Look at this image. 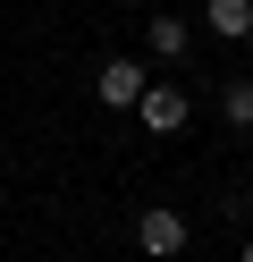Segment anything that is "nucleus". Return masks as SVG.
Instances as JSON below:
<instances>
[{
	"label": "nucleus",
	"mask_w": 253,
	"mask_h": 262,
	"mask_svg": "<svg viewBox=\"0 0 253 262\" xmlns=\"http://www.w3.org/2000/svg\"><path fill=\"white\" fill-rule=\"evenodd\" d=\"M135 245H144L152 262L186 254V211H169V203H144V211H135Z\"/></svg>",
	"instance_id": "f257e3e1"
},
{
	"label": "nucleus",
	"mask_w": 253,
	"mask_h": 262,
	"mask_svg": "<svg viewBox=\"0 0 253 262\" xmlns=\"http://www.w3.org/2000/svg\"><path fill=\"white\" fill-rule=\"evenodd\" d=\"M144 85H152V76L135 68V59H101V76H93V93H101L110 110H135V102H144Z\"/></svg>",
	"instance_id": "f03ea898"
},
{
	"label": "nucleus",
	"mask_w": 253,
	"mask_h": 262,
	"mask_svg": "<svg viewBox=\"0 0 253 262\" xmlns=\"http://www.w3.org/2000/svg\"><path fill=\"white\" fill-rule=\"evenodd\" d=\"M135 119H144L152 136H177V127H186V93H177V85H144V102H135Z\"/></svg>",
	"instance_id": "7ed1b4c3"
},
{
	"label": "nucleus",
	"mask_w": 253,
	"mask_h": 262,
	"mask_svg": "<svg viewBox=\"0 0 253 262\" xmlns=\"http://www.w3.org/2000/svg\"><path fill=\"white\" fill-rule=\"evenodd\" d=\"M202 26H211L219 42H245L253 34V0H202Z\"/></svg>",
	"instance_id": "20e7f679"
},
{
	"label": "nucleus",
	"mask_w": 253,
	"mask_h": 262,
	"mask_svg": "<svg viewBox=\"0 0 253 262\" xmlns=\"http://www.w3.org/2000/svg\"><path fill=\"white\" fill-rule=\"evenodd\" d=\"M194 51V26L186 17H152V59H186Z\"/></svg>",
	"instance_id": "39448f33"
},
{
	"label": "nucleus",
	"mask_w": 253,
	"mask_h": 262,
	"mask_svg": "<svg viewBox=\"0 0 253 262\" xmlns=\"http://www.w3.org/2000/svg\"><path fill=\"white\" fill-rule=\"evenodd\" d=\"M219 110H228V127H253V76H228V93H219Z\"/></svg>",
	"instance_id": "423d86ee"
},
{
	"label": "nucleus",
	"mask_w": 253,
	"mask_h": 262,
	"mask_svg": "<svg viewBox=\"0 0 253 262\" xmlns=\"http://www.w3.org/2000/svg\"><path fill=\"white\" fill-rule=\"evenodd\" d=\"M245 262H253V237H245Z\"/></svg>",
	"instance_id": "0eeeda50"
}]
</instances>
